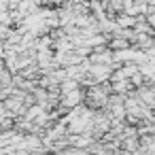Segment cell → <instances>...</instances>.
<instances>
[{
  "label": "cell",
  "instance_id": "1",
  "mask_svg": "<svg viewBox=\"0 0 155 155\" xmlns=\"http://www.w3.org/2000/svg\"><path fill=\"white\" fill-rule=\"evenodd\" d=\"M79 87H81V83H77V81H72V79H64V81L60 83V96L70 94V91H74V89H79Z\"/></svg>",
  "mask_w": 155,
  "mask_h": 155
}]
</instances>
